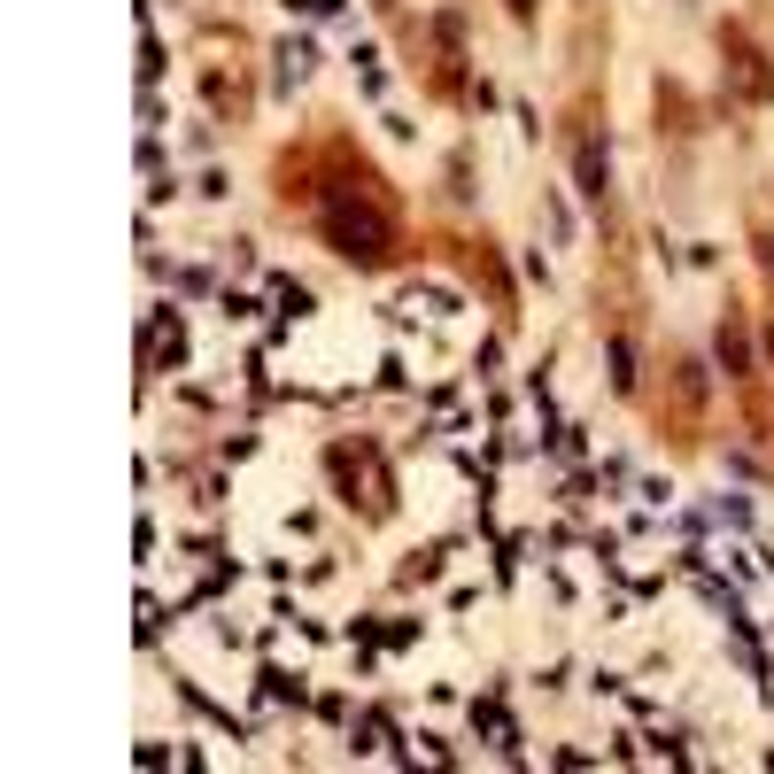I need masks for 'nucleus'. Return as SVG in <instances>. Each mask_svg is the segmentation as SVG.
I'll return each mask as SVG.
<instances>
[{
    "mask_svg": "<svg viewBox=\"0 0 774 774\" xmlns=\"http://www.w3.org/2000/svg\"><path fill=\"white\" fill-rule=\"evenodd\" d=\"M326 225H333V240H341V256H357V264H380V256H387V225L372 217V209L333 202V209H326Z\"/></svg>",
    "mask_w": 774,
    "mask_h": 774,
    "instance_id": "obj_1",
    "label": "nucleus"
},
{
    "mask_svg": "<svg viewBox=\"0 0 774 774\" xmlns=\"http://www.w3.org/2000/svg\"><path fill=\"white\" fill-rule=\"evenodd\" d=\"M511 8H527V0H511Z\"/></svg>",
    "mask_w": 774,
    "mask_h": 774,
    "instance_id": "obj_2",
    "label": "nucleus"
}]
</instances>
